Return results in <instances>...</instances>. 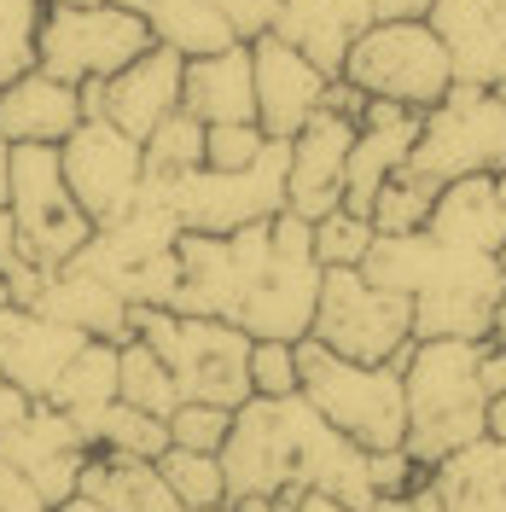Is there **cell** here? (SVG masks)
<instances>
[{
	"mask_svg": "<svg viewBox=\"0 0 506 512\" xmlns=\"http://www.w3.org/2000/svg\"><path fill=\"white\" fill-rule=\"evenodd\" d=\"M227 472V507L245 495H291V489H320L344 507H373V478H367V448L338 437L303 396H251L233 408V431L222 443Z\"/></svg>",
	"mask_w": 506,
	"mask_h": 512,
	"instance_id": "cell-1",
	"label": "cell"
},
{
	"mask_svg": "<svg viewBox=\"0 0 506 512\" xmlns=\"http://www.w3.org/2000/svg\"><path fill=\"white\" fill-rule=\"evenodd\" d=\"M361 274L384 291H402L413 303V338H489V315L506 291L495 256L460 251L419 233H379L361 256Z\"/></svg>",
	"mask_w": 506,
	"mask_h": 512,
	"instance_id": "cell-2",
	"label": "cell"
},
{
	"mask_svg": "<svg viewBox=\"0 0 506 512\" xmlns=\"http://www.w3.org/2000/svg\"><path fill=\"white\" fill-rule=\"evenodd\" d=\"M477 355L483 344L472 338H413L402 355V396H408V431L402 448L413 466H443L454 448L489 437V396L477 384Z\"/></svg>",
	"mask_w": 506,
	"mask_h": 512,
	"instance_id": "cell-3",
	"label": "cell"
},
{
	"mask_svg": "<svg viewBox=\"0 0 506 512\" xmlns=\"http://www.w3.org/2000/svg\"><path fill=\"white\" fill-rule=\"evenodd\" d=\"M297 396L315 408L338 437L379 454L402 448L408 431V396H402V361H344L320 350L315 338H297Z\"/></svg>",
	"mask_w": 506,
	"mask_h": 512,
	"instance_id": "cell-4",
	"label": "cell"
},
{
	"mask_svg": "<svg viewBox=\"0 0 506 512\" xmlns=\"http://www.w3.org/2000/svg\"><path fill=\"white\" fill-rule=\"evenodd\" d=\"M134 338L169 367L181 402H216V408L251 402V338L239 326L175 309H134Z\"/></svg>",
	"mask_w": 506,
	"mask_h": 512,
	"instance_id": "cell-5",
	"label": "cell"
},
{
	"mask_svg": "<svg viewBox=\"0 0 506 512\" xmlns=\"http://www.w3.org/2000/svg\"><path fill=\"white\" fill-rule=\"evenodd\" d=\"M285 163H291V146L268 140L245 169H187L169 181H146L140 192L158 198L181 222V233H233L251 222H274L285 210Z\"/></svg>",
	"mask_w": 506,
	"mask_h": 512,
	"instance_id": "cell-6",
	"label": "cell"
},
{
	"mask_svg": "<svg viewBox=\"0 0 506 512\" xmlns=\"http://www.w3.org/2000/svg\"><path fill=\"white\" fill-rule=\"evenodd\" d=\"M408 169L431 187L466 181V175H501L506 169V99L495 88L454 82L431 111H419V140Z\"/></svg>",
	"mask_w": 506,
	"mask_h": 512,
	"instance_id": "cell-7",
	"label": "cell"
},
{
	"mask_svg": "<svg viewBox=\"0 0 506 512\" xmlns=\"http://www.w3.org/2000/svg\"><path fill=\"white\" fill-rule=\"evenodd\" d=\"M309 338L320 350L344 355V361H402L413 344V303L402 291L373 286L361 268H320V297Z\"/></svg>",
	"mask_w": 506,
	"mask_h": 512,
	"instance_id": "cell-8",
	"label": "cell"
},
{
	"mask_svg": "<svg viewBox=\"0 0 506 512\" xmlns=\"http://www.w3.org/2000/svg\"><path fill=\"white\" fill-rule=\"evenodd\" d=\"M6 216L18 239V262L30 268H64L70 256L94 239L88 210L70 198L59 169V146H12L6 169Z\"/></svg>",
	"mask_w": 506,
	"mask_h": 512,
	"instance_id": "cell-9",
	"label": "cell"
},
{
	"mask_svg": "<svg viewBox=\"0 0 506 512\" xmlns=\"http://www.w3.org/2000/svg\"><path fill=\"white\" fill-rule=\"evenodd\" d=\"M146 47H152L146 18L117 0H99V6H53L47 0L41 30H35V70L59 76L70 88H88V82H105L123 64H134Z\"/></svg>",
	"mask_w": 506,
	"mask_h": 512,
	"instance_id": "cell-10",
	"label": "cell"
},
{
	"mask_svg": "<svg viewBox=\"0 0 506 512\" xmlns=\"http://www.w3.org/2000/svg\"><path fill=\"white\" fill-rule=\"evenodd\" d=\"M349 88H361L367 99H390L408 111H431L437 99L454 88V64H448L443 41L425 18H384L349 47L344 59Z\"/></svg>",
	"mask_w": 506,
	"mask_h": 512,
	"instance_id": "cell-11",
	"label": "cell"
},
{
	"mask_svg": "<svg viewBox=\"0 0 506 512\" xmlns=\"http://www.w3.org/2000/svg\"><path fill=\"white\" fill-rule=\"evenodd\" d=\"M59 169H64L70 198L88 210L94 227H111L117 216H128L140 204V187H146V152H140V140H128L123 128L105 123V117H82L64 134Z\"/></svg>",
	"mask_w": 506,
	"mask_h": 512,
	"instance_id": "cell-12",
	"label": "cell"
},
{
	"mask_svg": "<svg viewBox=\"0 0 506 512\" xmlns=\"http://www.w3.org/2000/svg\"><path fill=\"white\" fill-rule=\"evenodd\" d=\"M181 76H187V59H181L175 47H158V41H152V47L134 64H123L117 76L88 82V88H82V111L117 123L128 140H146L163 117L181 111Z\"/></svg>",
	"mask_w": 506,
	"mask_h": 512,
	"instance_id": "cell-13",
	"label": "cell"
},
{
	"mask_svg": "<svg viewBox=\"0 0 506 512\" xmlns=\"http://www.w3.org/2000/svg\"><path fill=\"white\" fill-rule=\"evenodd\" d=\"M0 454L35 483V495L59 512L76 483H82V466H88V437L76 431V419H64L53 402H30V414L18 425L0 431Z\"/></svg>",
	"mask_w": 506,
	"mask_h": 512,
	"instance_id": "cell-14",
	"label": "cell"
},
{
	"mask_svg": "<svg viewBox=\"0 0 506 512\" xmlns=\"http://www.w3.org/2000/svg\"><path fill=\"white\" fill-rule=\"evenodd\" d=\"M285 146H291V163H285V210L303 216V222H320L326 210L344 204V163H349V146H355V117L320 105Z\"/></svg>",
	"mask_w": 506,
	"mask_h": 512,
	"instance_id": "cell-15",
	"label": "cell"
},
{
	"mask_svg": "<svg viewBox=\"0 0 506 512\" xmlns=\"http://www.w3.org/2000/svg\"><path fill=\"white\" fill-rule=\"evenodd\" d=\"M251 82H256V128L268 140H291L326 105V82L332 76L268 30L251 41Z\"/></svg>",
	"mask_w": 506,
	"mask_h": 512,
	"instance_id": "cell-16",
	"label": "cell"
},
{
	"mask_svg": "<svg viewBox=\"0 0 506 512\" xmlns=\"http://www.w3.org/2000/svg\"><path fill=\"white\" fill-rule=\"evenodd\" d=\"M419 140V111L408 105H390V99H367V111L355 117V146H349V163H344V210L367 216L379 187L408 169V152Z\"/></svg>",
	"mask_w": 506,
	"mask_h": 512,
	"instance_id": "cell-17",
	"label": "cell"
},
{
	"mask_svg": "<svg viewBox=\"0 0 506 512\" xmlns=\"http://www.w3.org/2000/svg\"><path fill=\"white\" fill-rule=\"evenodd\" d=\"M425 24L443 41L454 82L472 88L506 82V0H431Z\"/></svg>",
	"mask_w": 506,
	"mask_h": 512,
	"instance_id": "cell-18",
	"label": "cell"
},
{
	"mask_svg": "<svg viewBox=\"0 0 506 512\" xmlns=\"http://www.w3.org/2000/svg\"><path fill=\"white\" fill-rule=\"evenodd\" d=\"M88 338L76 326L35 315L24 303H0V379L24 390L30 402H47V390L59 384L64 361L82 350Z\"/></svg>",
	"mask_w": 506,
	"mask_h": 512,
	"instance_id": "cell-19",
	"label": "cell"
},
{
	"mask_svg": "<svg viewBox=\"0 0 506 512\" xmlns=\"http://www.w3.org/2000/svg\"><path fill=\"white\" fill-rule=\"evenodd\" d=\"M373 24H379L373 18V0H280V12H274L268 30L280 35V41H291L326 76H338L349 59V47L373 30Z\"/></svg>",
	"mask_w": 506,
	"mask_h": 512,
	"instance_id": "cell-20",
	"label": "cell"
},
{
	"mask_svg": "<svg viewBox=\"0 0 506 512\" xmlns=\"http://www.w3.org/2000/svg\"><path fill=\"white\" fill-rule=\"evenodd\" d=\"M24 309L59 320V326H76L82 338H105V344H128L134 338V309L105 280H94L88 268H76V262L53 268Z\"/></svg>",
	"mask_w": 506,
	"mask_h": 512,
	"instance_id": "cell-21",
	"label": "cell"
},
{
	"mask_svg": "<svg viewBox=\"0 0 506 512\" xmlns=\"http://www.w3.org/2000/svg\"><path fill=\"white\" fill-rule=\"evenodd\" d=\"M82 88H70L47 70H24L0 88V134L12 146H64V134L82 123Z\"/></svg>",
	"mask_w": 506,
	"mask_h": 512,
	"instance_id": "cell-22",
	"label": "cell"
},
{
	"mask_svg": "<svg viewBox=\"0 0 506 512\" xmlns=\"http://www.w3.org/2000/svg\"><path fill=\"white\" fill-rule=\"evenodd\" d=\"M181 111L204 128L216 123H256V82H251V41H233L222 53L187 59L181 76Z\"/></svg>",
	"mask_w": 506,
	"mask_h": 512,
	"instance_id": "cell-23",
	"label": "cell"
},
{
	"mask_svg": "<svg viewBox=\"0 0 506 512\" xmlns=\"http://www.w3.org/2000/svg\"><path fill=\"white\" fill-rule=\"evenodd\" d=\"M425 233L443 239V245H460V251L495 256L506 239V198L495 187V175H466V181L437 187V204L425 216Z\"/></svg>",
	"mask_w": 506,
	"mask_h": 512,
	"instance_id": "cell-24",
	"label": "cell"
},
{
	"mask_svg": "<svg viewBox=\"0 0 506 512\" xmlns=\"http://www.w3.org/2000/svg\"><path fill=\"white\" fill-rule=\"evenodd\" d=\"M76 495L94 501L99 512H181V501L169 495V483L158 478L152 460H128L111 448H88Z\"/></svg>",
	"mask_w": 506,
	"mask_h": 512,
	"instance_id": "cell-25",
	"label": "cell"
},
{
	"mask_svg": "<svg viewBox=\"0 0 506 512\" xmlns=\"http://www.w3.org/2000/svg\"><path fill=\"white\" fill-rule=\"evenodd\" d=\"M431 489L443 512H506V443L477 437L454 448L443 466H431Z\"/></svg>",
	"mask_w": 506,
	"mask_h": 512,
	"instance_id": "cell-26",
	"label": "cell"
},
{
	"mask_svg": "<svg viewBox=\"0 0 506 512\" xmlns=\"http://www.w3.org/2000/svg\"><path fill=\"white\" fill-rule=\"evenodd\" d=\"M117 350L123 344H105V338H88L82 350L64 361L59 384L47 390V402L59 408L64 419H76V431L88 437V448H94V425L99 414L117 402Z\"/></svg>",
	"mask_w": 506,
	"mask_h": 512,
	"instance_id": "cell-27",
	"label": "cell"
},
{
	"mask_svg": "<svg viewBox=\"0 0 506 512\" xmlns=\"http://www.w3.org/2000/svg\"><path fill=\"white\" fill-rule=\"evenodd\" d=\"M117 6L140 12V18H146V30H152V41H158V47H175L181 59L222 53V47L239 41L233 24H227L210 0H117Z\"/></svg>",
	"mask_w": 506,
	"mask_h": 512,
	"instance_id": "cell-28",
	"label": "cell"
},
{
	"mask_svg": "<svg viewBox=\"0 0 506 512\" xmlns=\"http://www.w3.org/2000/svg\"><path fill=\"white\" fill-rule=\"evenodd\" d=\"M117 402L140 408V414H158V419H169L181 408V390L169 379V367L140 338H128L123 350H117Z\"/></svg>",
	"mask_w": 506,
	"mask_h": 512,
	"instance_id": "cell-29",
	"label": "cell"
},
{
	"mask_svg": "<svg viewBox=\"0 0 506 512\" xmlns=\"http://www.w3.org/2000/svg\"><path fill=\"white\" fill-rule=\"evenodd\" d=\"M158 478L169 483V495L181 507H227V472H222V454H198V448H163L158 460Z\"/></svg>",
	"mask_w": 506,
	"mask_h": 512,
	"instance_id": "cell-30",
	"label": "cell"
},
{
	"mask_svg": "<svg viewBox=\"0 0 506 512\" xmlns=\"http://www.w3.org/2000/svg\"><path fill=\"white\" fill-rule=\"evenodd\" d=\"M140 152H146V181H169V175L204 169V123L187 117V111H175V117H163L140 140Z\"/></svg>",
	"mask_w": 506,
	"mask_h": 512,
	"instance_id": "cell-31",
	"label": "cell"
},
{
	"mask_svg": "<svg viewBox=\"0 0 506 512\" xmlns=\"http://www.w3.org/2000/svg\"><path fill=\"white\" fill-rule=\"evenodd\" d=\"M431 204H437V187L425 175H413V169H396L379 187L367 222H373V233H419L425 216H431Z\"/></svg>",
	"mask_w": 506,
	"mask_h": 512,
	"instance_id": "cell-32",
	"label": "cell"
},
{
	"mask_svg": "<svg viewBox=\"0 0 506 512\" xmlns=\"http://www.w3.org/2000/svg\"><path fill=\"white\" fill-rule=\"evenodd\" d=\"M94 448H111V454H128V460H158L169 448V425L158 414L128 408V402H111L94 425Z\"/></svg>",
	"mask_w": 506,
	"mask_h": 512,
	"instance_id": "cell-33",
	"label": "cell"
},
{
	"mask_svg": "<svg viewBox=\"0 0 506 512\" xmlns=\"http://www.w3.org/2000/svg\"><path fill=\"white\" fill-rule=\"evenodd\" d=\"M373 222L367 216H355V210H326L315 222V262L320 268H361V256L373 251Z\"/></svg>",
	"mask_w": 506,
	"mask_h": 512,
	"instance_id": "cell-34",
	"label": "cell"
},
{
	"mask_svg": "<svg viewBox=\"0 0 506 512\" xmlns=\"http://www.w3.org/2000/svg\"><path fill=\"white\" fill-rule=\"evenodd\" d=\"M47 0H0V88L12 76L35 70V30H41Z\"/></svg>",
	"mask_w": 506,
	"mask_h": 512,
	"instance_id": "cell-35",
	"label": "cell"
},
{
	"mask_svg": "<svg viewBox=\"0 0 506 512\" xmlns=\"http://www.w3.org/2000/svg\"><path fill=\"white\" fill-rule=\"evenodd\" d=\"M163 425H169V443H175V448L222 454L227 431H233V408H216V402H181Z\"/></svg>",
	"mask_w": 506,
	"mask_h": 512,
	"instance_id": "cell-36",
	"label": "cell"
},
{
	"mask_svg": "<svg viewBox=\"0 0 506 512\" xmlns=\"http://www.w3.org/2000/svg\"><path fill=\"white\" fill-rule=\"evenodd\" d=\"M251 396H297V344L285 338H251Z\"/></svg>",
	"mask_w": 506,
	"mask_h": 512,
	"instance_id": "cell-37",
	"label": "cell"
},
{
	"mask_svg": "<svg viewBox=\"0 0 506 512\" xmlns=\"http://www.w3.org/2000/svg\"><path fill=\"white\" fill-rule=\"evenodd\" d=\"M262 146H268V134L256 123H216L204 128V169H245V163H256Z\"/></svg>",
	"mask_w": 506,
	"mask_h": 512,
	"instance_id": "cell-38",
	"label": "cell"
},
{
	"mask_svg": "<svg viewBox=\"0 0 506 512\" xmlns=\"http://www.w3.org/2000/svg\"><path fill=\"white\" fill-rule=\"evenodd\" d=\"M233 512H355V507L332 501V495H320V489H291V495H274V501L245 495V501H233Z\"/></svg>",
	"mask_w": 506,
	"mask_h": 512,
	"instance_id": "cell-39",
	"label": "cell"
},
{
	"mask_svg": "<svg viewBox=\"0 0 506 512\" xmlns=\"http://www.w3.org/2000/svg\"><path fill=\"white\" fill-rule=\"evenodd\" d=\"M210 6H216L227 24H233V35H239V41H256V35H268L274 12H280V0H210Z\"/></svg>",
	"mask_w": 506,
	"mask_h": 512,
	"instance_id": "cell-40",
	"label": "cell"
},
{
	"mask_svg": "<svg viewBox=\"0 0 506 512\" xmlns=\"http://www.w3.org/2000/svg\"><path fill=\"white\" fill-rule=\"evenodd\" d=\"M0 512H53L41 495H35V483L24 478L6 454H0Z\"/></svg>",
	"mask_w": 506,
	"mask_h": 512,
	"instance_id": "cell-41",
	"label": "cell"
},
{
	"mask_svg": "<svg viewBox=\"0 0 506 512\" xmlns=\"http://www.w3.org/2000/svg\"><path fill=\"white\" fill-rule=\"evenodd\" d=\"M367 512H443V501H437L431 478H419L413 489H402V495H373Z\"/></svg>",
	"mask_w": 506,
	"mask_h": 512,
	"instance_id": "cell-42",
	"label": "cell"
},
{
	"mask_svg": "<svg viewBox=\"0 0 506 512\" xmlns=\"http://www.w3.org/2000/svg\"><path fill=\"white\" fill-rule=\"evenodd\" d=\"M477 384H483V396H501V390H506V344H489V338H483V355H477Z\"/></svg>",
	"mask_w": 506,
	"mask_h": 512,
	"instance_id": "cell-43",
	"label": "cell"
},
{
	"mask_svg": "<svg viewBox=\"0 0 506 512\" xmlns=\"http://www.w3.org/2000/svg\"><path fill=\"white\" fill-rule=\"evenodd\" d=\"M24 414H30V396H24V390H12V384L0 379V431H6V425H18Z\"/></svg>",
	"mask_w": 506,
	"mask_h": 512,
	"instance_id": "cell-44",
	"label": "cell"
},
{
	"mask_svg": "<svg viewBox=\"0 0 506 512\" xmlns=\"http://www.w3.org/2000/svg\"><path fill=\"white\" fill-rule=\"evenodd\" d=\"M431 12V0H373V18H425Z\"/></svg>",
	"mask_w": 506,
	"mask_h": 512,
	"instance_id": "cell-45",
	"label": "cell"
},
{
	"mask_svg": "<svg viewBox=\"0 0 506 512\" xmlns=\"http://www.w3.org/2000/svg\"><path fill=\"white\" fill-rule=\"evenodd\" d=\"M12 268H18V239H12V216L0 204V274H12Z\"/></svg>",
	"mask_w": 506,
	"mask_h": 512,
	"instance_id": "cell-46",
	"label": "cell"
},
{
	"mask_svg": "<svg viewBox=\"0 0 506 512\" xmlns=\"http://www.w3.org/2000/svg\"><path fill=\"white\" fill-rule=\"evenodd\" d=\"M483 425H489V437H501L506 443V390L501 396H489V419H483Z\"/></svg>",
	"mask_w": 506,
	"mask_h": 512,
	"instance_id": "cell-47",
	"label": "cell"
},
{
	"mask_svg": "<svg viewBox=\"0 0 506 512\" xmlns=\"http://www.w3.org/2000/svg\"><path fill=\"white\" fill-rule=\"evenodd\" d=\"M6 169H12V140L0 134V204H6Z\"/></svg>",
	"mask_w": 506,
	"mask_h": 512,
	"instance_id": "cell-48",
	"label": "cell"
},
{
	"mask_svg": "<svg viewBox=\"0 0 506 512\" xmlns=\"http://www.w3.org/2000/svg\"><path fill=\"white\" fill-rule=\"evenodd\" d=\"M59 512H99V507H94V501H82V495H70V501H64Z\"/></svg>",
	"mask_w": 506,
	"mask_h": 512,
	"instance_id": "cell-49",
	"label": "cell"
},
{
	"mask_svg": "<svg viewBox=\"0 0 506 512\" xmlns=\"http://www.w3.org/2000/svg\"><path fill=\"white\" fill-rule=\"evenodd\" d=\"M53 6H99V0H53Z\"/></svg>",
	"mask_w": 506,
	"mask_h": 512,
	"instance_id": "cell-50",
	"label": "cell"
},
{
	"mask_svg": "<svg viewBox=\"0 0 506 512\" xmlns=\"http://www.w3.org/2000/svg\"><path fill=\"white\" fill-rule=\"evenodd\" d=\"M181 512H233V507H181Z\"/></svg>",
	"mask_w": 506,
	"mask_h": 512,
	"instance_id": "cell-51",
	"label": "cell"
},
{
	"mask_svg": "<svg viewBox=\"0 0 506 512\" xmlns=\"http://www.w3.org/2000/svg\"><path fill=\"white\" fill-rule=\"evenodd\" d=\"M0 303H12V291H6V274H0Z\"/></svg>",
	"mask_w": 506,
	"mask_h": 512,
	"instance_id": "cell-52",
	"label": "cell"
},
{
	"mask_svg": "<svg viewBox=\"0 0 506 512\" xmlns=\"http://www.w3.org/2000/svg\"><path fill=\"white\" fill-rule=\"evenodd\" d=\"M495 262H501V274H506V239H501V251H495Z\"/></svg>",
	"mask_w": 506,
	"mask_h": 512,
	"instance_id": "cell-53",
	"label": "cell"
},
{
	"mask_svg": "<svg viewBox=\"0 0 506 512\" xmlns=\"http://www.w3.org/2000/svg\"><path fill=\"white\" fill-rule=\"evenodd\" d=\"M495 187H501V198H506V169H501V175H495Z\"/></svg>",
	"mask_w": 506,
	"mask_h": 512,
	"instance_id": "cell-54",
	"label": "cell"
},
{
	"mask_svg": "<svg viewBox=\"0 0 506 512\" xmlns=\"http://www.w3.org/2000/svg\"><path fill=\"white\" fill-rule=\"evenodd\" d=\"M495 94H501V99H506V82H501V88H495Z\"/></svg>",
	"mask_w": 506,
	"mask_h": 512,
	"instance_id": "cell-55",
	"label": "cell"
}]
</instances>
